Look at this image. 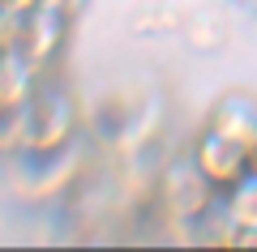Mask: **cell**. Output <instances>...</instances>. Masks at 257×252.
Returning a JSON list of instances; mask_svg holds the SVG:
<instances>
[{"instance_id": "cell-1", "label": "cell", "mask_w": 257, "mask_h": 252, "mask_svg": "<svg viewBox=\"0 0 257 252\" xmlns=\"http://www.w3.org/2000/svg\"><path fill=\"white\" fill-rule=\"evenodd\" d=\"M22 128H26L22 154H47V150L77 141V128H82L77 99L56 81H39V90L22 107Z\"/></svg>"}, {"instance_id": "cell-2", "label": "cell", "mask_w": 257, "mask_h": 252, "mask_svg": "<svg viewBox=\"0 0 257 252\" xmlns=\"http://www.w3.org/2000/svg\"><path fill=\"white\" fill-rule=\"evenodd\" d=\"M155 205L172 222H206L219 214V188L206 180L193 158H172L155 180Z\"/></svg>"}, {"instance_id": "cell-3", "label": "cell", "mask_w": 257, "mask_h": 252, "mask_svg": "<svg viewBox=\"0 0 257 252\" xmlns=\"http://www.w3.org/2000/svg\"><path fill=\"white\" fill-rule=\"evenodd\" d=\"M77 175H82V145L77 141L60 145V150H47V154H13L18 192L30 197V201L64 197L77 184Z\"/></svg>"}, {"instance_id": "cell-4", "label": "cell", "mask_w": 257, "mask_h": 252, "mask_svg": "<svg viewBox=\"0 0 257 252\" xmlns=\"http://www.w3.org/2000/svg\"><path fill=\"white\" fill-rule=\"evenodd\" d=\"M69 26H73L69 18H60L56 9L39 5V9H30V13H22V18H18V39H13V52L26 56L39 73H47L56 60H60V52H64Z\"/></svg>"}, {"instance_id": "cell-5", "label": "cell", "mask_w": 257, "mask_h": 252, "mask_svg": "<svg viewBox=\"0 0 257 252\" xmlns=\"http://www.w3.org/2000/svg\"><path fill=\"white\" fill-rule=\"evenodd\" d=\"M189 158H193V167H197L219 192L248 175V150H240L236 141H227V137L214 133V128H202V133L193 137Z\"/></svg>"}, {"instance_id": "cell-6", "label": "cell", "mask_w": 257, "mask_h": 252, "mask_svg": "<svg viewBox=\"0 0 257 252\" xmlns=\"http://www.w3.org/2000/svg\"><path fill=\"white\" fill-rule=\"evenodd\" d=\"M206 128L223 133L227 141H236L240 150L253 154L257 150V99H248V94H223L210 107V116H206Z\"/></svg>"}, {"instance_id": "cell-7", "label": "cell", "mask_w": 257, "mask_h": 252, "mask_svg": "<svg viewBox=\"0 0 257 252\" xmlns=\"http://www.w3.org/2000/svg\"><path fill=\"white\" fill-rule=\"evenodd\" d=\"M39 81H43V73L35 69V64L26 60V56H18L9 47V52H0V107H26V99L39 90Z\"/></svg>"}, {"instance_id": "cell-8", "label": "cell", "mask_w": 257, "mask_h": 252, "mask_svg": "<svg viewBox=\"0 0 257 252\" xmlns=\"http://www.w3.org/2000/svg\"><path fill=\"white\" fill-rule=\"evenodd\" d=\"M219 218L231 231H253L257 235V175L253 171L219 192Z\"/></svg>"}, {"instance_id": "cell-9", "label": "cell", "mask_w": 257, "mask_h": 252, "mask_svg": "<svg viewBox=\"0 0 257 252\" xmlns=\"http://www.w3.org/2000/svg\"><path fill=\"white\" fill-rule=\"evenodd\" d=\"M43 5H47V9H56L60 18H69V22H73L77 13H86V5H90V0H43Z\"/></svg>"}, {"instance_id": "cell-10", "label": "cell", "mask_w": 257, "mask_h": 252, "mask_svg": "<svg viewBox=\"0 0 257 252\" xmlns=\"http://www.w3.org/2000/svg\"><path fill=\"white\" fill-rule=\"evenodd\" d=\"M43 0H0V9L5 13H13V18H22V13H30V9H39Z\"/></svg>"}, {"instance_id": "cell-11", "label": "cell", "mask_w": 257, "mask_h": 252, "mask_svg": "<svg viewBox=\"0 0 257 252\" xmlns=\"http://www.w3.org/2000/svg\"><path fill=\"white\" fill-rule=\"evenodd\" d=\"M248 171H253V175H257V150H253V154H248Z\"/></svg>"}, {"instance_id": "cell-12", "label": "cell", "mask_w": 257, "mask_h": 252, "mask_svg": "<svg viewBox=\"0 0 257 252\" xmlns=\"http://www.w3.org/2000/svg\"><path fill=\"white\" fill-rule=\"evenodd\" d=\"M244 5H257V0H244Z\"/></svg>"}]
</instances>
